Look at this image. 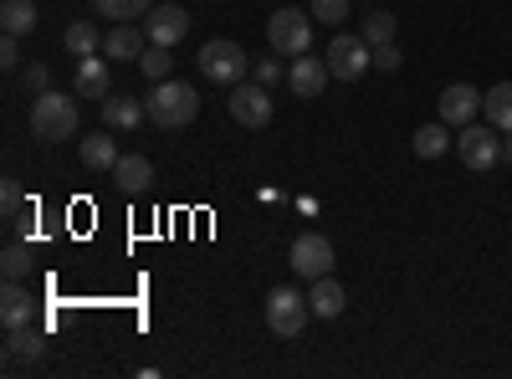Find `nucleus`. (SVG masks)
Returning <instances> with one entry per match:
<instances>
[{
	"label": "nucleus",
	"instance_id": "10",
	"mask_svg": "<svg viewBox=\"0 0 512 379\" xmlns=\"http://www.w3.org/2000/svg\"><path fill=\"white\" fill-rule=\"evenodd\" d=\"M441 123H451V129H466V123H477L482 113V93L472 88V82H451V88H441Z\"/></svg>",
	"mask_w": 512,
	"mask_h": 379
},
{
	"label": "nucleus",
	"instance_id": "28",
	"mask_svg": "<svg viewBox=\"0 0 512 379\" xmlns=\"http://www.w3.org/2000/svg\"><path fill=\"white\" fill-rule=\"evenodd\" d=\"M359 36L369 41V47H384V41H395V16H390V11H374V16H364Z\"/></svg>",
	"mask_w": 512,
	"mask_h": 379
},
{
	"label": "nucleus",
	"instance_id": "31",
	"mask_svg": "<svg viewBox=\"0 0 512 379\" xmlns=\"http://www.w3.org/2000/svg\"><path fill=\"white\" fill-rule=\"evenodd\" d=\"M251 77L262 82V88H277V82H282L287 72L277 67V52H272V57H256V62H251Z\"/></svg>",
	"mask_w": 512,
	"mask_h": 379
},
{
	"label": "nucleus",
	"instance_id": "27",
	"mask_svg": "<svg viewBox=\"0 0 512 379\" xmlns=\"http://www.w3.org/2000/svg\"><path fill=\"white\" fill-rule=\"evenodd\" d=\"M139 72H144L149 82H164L169 72H175V57H169V47H154V41H149L144 57H139Z\"/></svg>",
	"mask_w": 512,
	"mask_h": 379
},
{
	"label": "nucleus",
	"instance_id": "22",
	"mask_svg": "<svg viewBox=\"0 0 512 379\" xmlns=\"http://www.w3.org/2000/svg\"><path fill=\"white\" fill-rule=\"evenodd\" d=\"M36 21H41L36 0H6V6H0V26H6V36H31Z\"/></svg>",
	"mask_w": 512,
	"mask_h": 379
},
{
	"label": "nucleus",
	"instance_id": "16",
	"mask_svg": "<svg viewBox=\"0 0 512 379\" xmlns=\"http://www.w3.org/2000/svg\"><path fill=\"white\" fill-rule=\"evenodd\" d=\"M0 323H6V328L36 323V298H31L26 282H11V277H6V292H0Z\"/></svg>",
	"mask_w": 512,
	"mask_h": 379
},
{
	"label": "nucleus",
	"instance_id": "5",
	"mask_svg": "<svg viewBox=\"0 0 512 379\" xmlns=\"http://www.w3.org/2000/svg\"><path fill=\"white\" fill-rule=\"evenodd\" d=\"M456 154H461V164L472 175L497 170L502 164V129H492V123H466L461 139H456Z\"/></svg>",
	"mask_w": 512,
	"mask_h": 379
},
{
	"label": "nucleus",
	"instance_id": "30",
	"mask_svg": "<svg viewBox=\"0 0 512 379\" xmlns=\"http://www.w3.org/2000/svg\"><path fill=\"white\" fill-rule=\"evenodd\" d=\"M21 88H26L31 98H41V93H47V88H52V72H47V67H41V62H31V67H21Z\"/></svg>",
	"mask_w": 512,
	"mask_h": 379
},
{
	"label": "nucleus",
	"instance_id": "17",
	"mask_svg": "<svg viewBox=\"0 0 512 379\" xmlns=\"http://www.w3.org/2000/svg\"><path fill=\"white\" fill-rule=\"evenodd\" d=\"M308 308H313V318H338V313H344L349 308V292H344V282H338L333 272L328 277H318L313 287H308Z\"/></svg>",
	"mask_w": 512,
	"mask_h": 379
},
{
	"label": "nucleus",
	"instance_id": "3",
	"mask_svg": "<svg viewBox=\"0 0 512 379\" xmlns=\"http://www.w3.org/2000/svg\"><path fill=\"white\" fill-rule=\"evenodd\" d=\"M195 62H200V72H205V82H216V88H236V82H246V72H251V57L236 47V41H205V47L195 52Z\"/></svg>",
	"mask_w": 512,
	"mask_h": 379
},
{
	"label": "nucleus",
	"instance_id": "25",
	"mask_svg": "<svg viewBox=\"0 0 512 379\" xmlns=\"http://www.w3.org/2000/svg\"><path fill=\"white\" fill-rule=\"evenodd\" d=\"M159 0H93V16H108V21H134V16H149Z\"/></svg>",
	"mask_w": 512,
	"mask_h": 379
},
{
	"label": "nucleus",
	"instance_id": "29",
	"mask_svg": "<svg viewBox=\"0 0 512 379\" xmlns=\"http://www.w3.org/2000/svg\"><path fill=\"white\" fill-rule=\"evenodd\" d=\"M349 6H354V0H313V16L323 26H344L349 21Z\"/></svg>",
	"mask_w": 512,
	"mask_h": 379
},
{
	"label": "nucleus",
	"instance_id": "18",
	"mask_svg": "<svg viewBox=\"0 0 512 379\" xmlns=\"http://www.w3.org/2000/svg\"><path fill=\"white\" fill-rule=\"evenodd\" d=\"M113 180H118V190H123V195H144V190H149V180H154L149 154H123V159L113 164Z\"/></svg>",
	"mask_w": 512,
	"mask_h": 379
},
{
	"label": "nucleus",
	"instance_id": "34",
	"mask_svg": "<svg viewBox=\"0 0 512 379\" xmlns=\"http://www.w3.org/2000/svg\"><path fill=\"white\" fill-rule=\"evenodd\" d=\"M0 210H6V221L21 216V185L16 180H6V190H0Z\"/></svg>",
	"mask_w": 512,
	"mask_h": 379
},
{
	"label": "nucleus",
	"instance_id": "12",
	"mask_svg": "<svg viewBox=\"0 0 512 379\" xmlns=\"http://www.w3.org/2000/svg\"><path fill=\"white\" fill-rule=\"evenodd\" d=\"M144 31H149L154 47H180V41L190 36V11L185 6H154Z\"/></svg>",
	"mask_w": 512,
	"mask_h": 379
},
{
	"label": "nucleus",
	"instance_id": "4",
	"mask_svg": "<svg viewBox=\"0 0 512 379\" xmlns=\"http://www.w3.org/2000/svg\"><path fill=\"white\" fill-rule=\"evenodd\" d=\"M267 47L277 57H303L313 52V16H303L297 6H282L272 21H267Z\"/></svg>",
	"mask_w": 512,
	"mask_h": 379
},
{
	"label": "nucleus",
	"instance_id": "1",
	"mask_svg": "<svg viewBox=\"0 0 512 379\" xmlns=\"http://www.w3.org/2000/svg\"><path fill=\"white\" fill-rule=\"evenodd\" d=\"M149 103V118L159 123V129H190V123L200 118V98H195V88L190 82H175V77H164V82H154V93L144 98Z\"/></svg>",
	"mask_w": 512,
	"mask_h": 379
},
{
	"label": "nucleus",
	"instance_id": "15",
	"mask_svg": "<svg viewBox=\"0 0 512 379\" xmlns=\"http://www.w3.org/2000/svg\"><path fill=\"white\" fill-rule=\"evenodd\" d=\"M41 354H47V333H41L36 323H26V328H6V369L36 364Z\"/></svg>",
	"mask_w": 512,
	"mask_h": 379
},
{
	"label": "nucleus",
	"instance_id": "26",
	"mask_svg": "<svg viewBox=\"0 0 512 379\" xmlns=\"http://www.w3.org/2000/svg\"><path fill=\"white\" fill-rule=\"evenodd\" d=\"M31 267H36V257H31V246H26V241H11L6 251H0V272H6L11 282H26Z\"/></svg>",
	"mask_w": 512,
	"mask_h": 379
},
{
	"label": "nucleus",
	"instance_id": "20",
	"mask_svg": "<svg viewBox=\"0 0 512 379\" xmlns=\"http://www.w3.org/2000/svg\"><path fill=\"white\" fill-rule=\"evenodd\" d=\"M482 118L492 123V129L512 134V82H497V88L482 93Z\"/></svg>",
	"mask_w": 512,
	"mask_h": 379
},
{
	"label": "nucleus",
	"instance_id": "32",
	"mask_svg": "<svg viewBox=\"0 0 512 379\" xmlns=\"http://www.w3.org/2000/svg\"><path fill=\"white\" fill-rule=\"evenodd\" d=\"M400 62H405V57H400L395 41H384V47H374V67H379V72H400Z\"/></svg>",
	"mask_w": 512,
	"mask_h": 379
},
{
	"label": "nucleus",
	"instance_id": "35",
	"mask_svg": "<svg viewBox=\"0 0 512 379\" xmlns=\"http://www.w3.org/2000/svg\"><path fill=\"white\" fill-rule=\"evenodd\" d=\"M502 164H512V134H502Z\"/></svg>",
	"mask_w": 512,
	"mask_h": 379
},
{
	"label": "nucleus",
	"instance_id": "8",
	"mask_svg": "<svg viewBox=\"0 0 512 379\" xmlns=\"http://www.w3.org/2000/svg\"><path fill=\"white\" fill-rule=\"evenodd\" d=\"M292 272L308 277V282L328 277L333 272V241L323 231H303V236L292 241Z\"/></svg>",
	"mask_w": 512,
	"mask_h": 379
},
{
	"label": "nucleus",
	"instance_id": "9",
	"mask_svg": "<svg viewBox=\"0 0 512 379\" xmlns=\"http://www.w3.org/2000/svg\"><path fill=\"white\" fill-rule=\"evenodd\" d=\"M231 118L241 129H267L272 123V88H262V82H236L231 88Z\"/></svg>",
	"mask_w": 512,
	"mask_h": 379
},
{
	"label": "nucleus",
	"instance_id": "24",
	"mask_svg": "<svg viewBox=\"0 0 512 379\" xmlns=\"http://www.w3.org/2000/svg\"><path fill=\"white\" fill-rule=\"evenodd\" d=\"M62 41H67V52H72V57H93V52L103 47V31H98L93 21H72Z\"/></svg>",
	"mask_w": 512,
	"mask_h": 379
},
{
	"label": "nucleus",
	"instance_id": "14",
	"mask_svg": "<svg viewBox=\"0 0 512 379\" xmlns=\"http://www.w3.org/2000/svg\"><path fill=\"white\" fill-rule=\"evenodd\" d=\"M144 47H149V31H139L134 21H113L108 36H103V52H108L113 62H139Z\"/></svg>",
	"mask_w": 512,
	"mask_h": 379
},
{
	"label": "nucleus",
	"instance_id": "23",
	"mask_svg": "<svg viewBox=\"0 0 512 379\" xmlns=\"http://www.w3.org/2000/svg\"><path fill=\"white\" fill-rule=\"evenodd\" d=\"M118 159H123V154H118V144H113V129L82 139V164H88V170H113Z\"/></svg>",
	"mask_w": 512,
	"mask_h": 379
},
{
	"label": "nucleus",
	"instance_id": "19",
	"mask_svg": "<svg viewBox=\"0 0 512 379\" xmlns=\"http://www.w3.org/2000/svg\"><path fill=\"white\" fill-rule=\"evenodd\" d=\"M113 93V72H108V62L103 57H82L77 62V98H108Z\"/></svg>",
	"mask_w": 512,
	"mask_h": 379
},
{
	"label": "nucleus",
	"instance_id": "21",
	"mask_svg": "<svg viewBox=\"0 0 512 379\" xmlns=\"http://www.w3.org/2000/svg\"><path fill=\"white\" fill-rule=\"evenodd\" d=\"M446 129H451V123H441V118H436V123H420V129L410 134V149H415L420 159H441V154L451 149V134H446Z\"/></svg>",
	"mask_w": 512,
	"mask_h": 379
},
{
	"label": "nucleus",
	"instance_id": "7",
	"mask_svg": "<svg viewBox=\"0 0 512 379\" xmlns=\"http://www.w3.org/2000/svg\"><path fill=\"white\" fill-rule=\"evenodd\" d=\"M323 57H328V72H333L338 82H359V77L374 67V47H369L364 36H349V31L333 36Z\"/></svg>",
	"mask_w": 512,
	"mask_h": 379
},
{
	"label": "nucleus",
	"instance_id": "2",
	"mask_svg": "<svg viewBox=\"0 0 512 379\" xmlns=\"http://www.w3.org/2000/svg\"><path fill=\"white\" fill-rule=\"evenodd\" d=\"M77 123H82V113H77V103L67 98V93H41L36 103H31V134L36 139H47V144H62V139H72L77 134Z\"/></svg>",
	"mask_w": 512,
	"mask_h": 379
},
{
	"label": "nucleus",
	"instance_id": "11",
	"mask_svg": "<svg viewBox=\"0 0 512 379\" xmlns=\"http://www.w3.org/2000/svg\"><path fill=\"white\" fill-rule=\"evenodd\" d=\"M328 57H313V52H303V57H292V67H287V88L297 93V98H323V88H328Z\"/></svg>",
	"mask_w": 512,
	"mask_h": 379
},
{
	"label": "nucleus",
	"instance_id": "6",
	"mask_svg": "<svg viewBox=\"0 0 512 379\" xmlns=\"http://www.w3.org/2000/svg\"><path fill=\"white\" fill-rule=\"evenodd\" d=\"M313 308H308V292L297 287H272L267 292V328L277 333V339H297V333L308 328Z\"/></svg>",
	"mask_w": 512,
	"mask_h": 379
},
{
	"label": "nucleus",
	"instance_id": "13",
	"mask_svg": "<svg viewBox=\"0 0 512 379\" xmlns=\"http://www.w3.org/2000/svg\"><path fill=\"white\" fill-rule=\"evenodd\" d=\"M98 108H103V123H108L113 134H134L139 123L149 118V103H139V98H128V93H108V98H103Z\"/></svg>",
	"mask_w": 512,
	"mask_h": 379
},
{
	"label": "nucleus",
	"instance_id": "33",
	"mask_svg": "<svg viewBox=\"0 0 512 379\" xmlns=\"http://www.w3.org/2000/svg\"><path fill=\"white\" fill-rule=\"evenodd\" d=\"M0 67H6V72H21V36H6V41H0Z\"/></svg>",
	"mask_w": 512,
	"mask_h": 379
}]
</instances>
